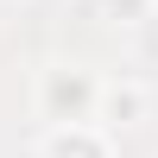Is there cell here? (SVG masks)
Returning a JSON list of instances; mask_svg holds the SVG:
<instances>
[{
    "instance_id": "obj_3",
    "label": "cell",
    "mask_w": 158,
    "mask_h": 158,
    "mask_svg": "<svg viewBox=\"0 0 158 158\" xmlns=\"http://www.w3.org/2000/svg\"><path fill=\"white\" fill-rule=\"evenodd\" d=\"M146 108H152V95H146V82H101V101H95V127L101 133H114V127H133V120H146Z\"/></svg>"
},
{
    "instance_id": "obj_4",
    "label": "cell",
    "mask_w": 158,
    "mask_h": 158,
    "mask_svg": "<svg viewBox=\"0 0 158 158\" xmlns=\"http://www.w3.org/2000/svg\"><path fill=\"white\" fill-rule=\"evenodd\" d=\"M127 32H133V51H139V63H146V70H158V6H152L139 25H127Z\"/></svg>"
},
{
    "instance_id": "obj_2",
    "label": "cell",
    "mask_w": 158,
    "mask_h": 158,
    "mask_svg": "<svg viewBox=\"0 0 158 158\" xmlns=\"http://www.w3.org/2000/svg\"><path fill=\"white\" fill-rule=\"evenodd\" d=\"M38 158H114V133H101L95 120H76V127H44V139H38Z\"/></svg>"
},
{
    "instance_id": "obj_1",
    "label": "cell",
    "mask_w": 158,
    "mask_h": 158,
    "mask_svg": "<svg viewBox=\"0 0 158 158\" xmlns=\"http://www.w3.org/2000/svg\"><path fill=\"white\" fill-rule=\"evenodd\" d=\"M95 101H101V76H95V70L57 63V70H44V76H38V114H44L51 127L95 120Z\"/></svg>"
},
{
    "instance_id": "obj_5",
    "label": "cell",
    "mask_w": 158,
    "mask_h": 158,
    "mask_svg": "<svg viewBox=\"0 0 158 158\" xmlns=\"http://www.w3.org/2000/svg\"><path fill=\"white\" fill-rule=\"evenodd\" d=\"M152 13V0H108V19H120V25H139Z\"/></svg>"
},
{
    "instance_id": "obj_6",
    "label": "cell",
    "mask_w": 158,
    "mask_h": 158,
    "mask_svg": "<svg viewBox=\"0 0 158 158\" xmlns=\"http://www.w3.org/2000/svg\"><path fill=\"white\" fill-rule=\"evenodd\" d=\"M0 6H13V0H0Z\"/></svg>"
},
{
    "instance_id": "obj_7",
    "label": "cell",
    "mask_w": 158,
    "mask_h": 158,
    "mask_svg": "<svg viewBox=\"0 0 158 158\" xmlns=\"http://www.w3.org/2000/svg\"><path fill=\"white\" fill-rule=\"evenodd\" d=\"M152 6H158V0H152Z\"/></svg>"
}]
</instances>
